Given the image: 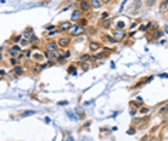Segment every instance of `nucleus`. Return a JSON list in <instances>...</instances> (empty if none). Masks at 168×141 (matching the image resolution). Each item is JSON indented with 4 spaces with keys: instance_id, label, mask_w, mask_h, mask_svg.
<instances>
[{
    "instance_id": "nucleus-1",
    "label": "nucleus",
    "mask_w": 168,
    "mask_h": 141,
    "mask_svg": "<svg viewBox=\"0 0 168 141\" xmlns=\"http://www.w3.org/2000/svg\"><path fill=\"white\" fill-rule=\"evenodd\" d=\"M22 51H23V50H22V47H20L19 44H13V46L9 49V57H10V59H16Z\"/></svg>"
},
{
    "instance_id": "nucleus-2",
    "label": "nucleus",
    "mask_w": 168,
    "mask_h": 141,
    "mask_svg": "<svg viewBox=\"0 0 168 141\" xmlns=\"http://www.w3.org/2000/svg\"><path fill=\"white\" fill-rule=\"evenodd\" d=\"M83 32H85L83 26H80V24H75V26H72V27L69 29L68 34H70V36H78V34H82Z\"/></svg>"
},
{
    "instance_id": "nucleus-3",
    "label": "nucleus",
    "mask_w": 168,
    "mask_h": 141,
    "mask_svg": "<svg viewBox=\"0 0 168 141\" xmlns=\"http://www.w3.org/2000/svg\"><path fill=\"white\" fill-rule=\"evenodd\" d=\"M125 37H127V32L125 30H114V33H112V39L115 42H122Z\"/></svg>"
},
{
    "instance_id": "nucleus-4",
    "label": "nucleus",
    "mask_w": 168,
    "mask_h": 141,
    "mask_svg": "<svg viewBox=\"0 0 168 141\" xmlns=\"http://www.w3.org/2000/svg\"><path fill=\"white\" fill-rule=\"evenodd\" d=\"M59 47H58V43L55 42V40H50V42H48L46 44H45V50L46 51H52V53H56V50H58Z\"/></svg>"
},
{
    "instance_id": "nucleus-5",
    "label": "nucleus",
    "mask_w": 168,
    "mask_h": 141,
    "mask_svg": "<svg viewBox=\"0 0 168 141\" xmlns=\"http://www.w3.org/2000/svg\"><path fill=\"white\" fill-rule=\"evenodd\" d=\"M79 5V12L80 13H88L89 10H91V5H89V2H85V0H83V2H79L78 3Z\"/></svg>"
},
{
    "instance_id": "nucleus-6",
    "label": "nucleus",
    "mask_w": 168,
    "mask_h": 141,
    "mask_svg": "<svg viewBox=\"0 0 168 141\" xmlns=\"http://www.w3.org/2000/svg\"><path fill=\"white\" fill-rule=\"evenodd\" d=\"M56 43H58V47H59V49H66V47L70 44V40H69L68 37H60Z\"/></svg>"
},
{
    "instance_id": "nucleus-7",
    "label": "nucleus",
    "mask_w": 168,
    "mask_h": 141,
    "mask_svg": "<svg viewBox=\"0 0 168 141\" xmlns=\"http://www.w3.org/2000/svg\"><path fill=\"white\" fill-rule=\"evenodd\" d=\"M43 56L48 59V61L52 64V63H56V60H58V56H56V53H52V51H45L43 53Z\"/></svg>"
},
{
    "instance_id": "nucleus-8",
    "label": "nucleus",
    "mask_w": 168,
    "mask_h": 141,
    "mask_svg": "<svg viewBox=\"0 0 168 141\" xmlns=\"http://www.w3.org/2000/svg\"><path fill=\"white\" fill-rule=\"evenodd\" d=\"M70 27H72V23H70V22H62V23L58 26V30H59V32H69Z\"/></svg>"
},
{
    "instance_id": "nucleus-9",
    "label": "nucleus",
    "mask_w": 168,
    "mask_h": 141,
    "mask_svg": "<svg viewBox=\"0 0 168 141\" xmlns=\"http://www.w3.org/2000/svg\"><path fill=\"white\" fill-rule=\"evenodd\" d=\"M101 49V43H98V42H89V51H98Z\"/></svg>"
},
{
    "instance_id": "nucleus-10",
    "label": "nucleus",
    "mask_w": 168,
    "mask_h": 141,
    "mask_svg": "<svg viewBox=\"0 0 168 141\" xmlns=\"http://www.w3.org/2000/svg\"><path fill=\"white\" fill-rule=\"evenodd\" d=\"M20 36H22V39L25 37L26 40H29V39H30V37L33 36V29H30V27H27V29H26V30H25V32H23V33H22Z\"/></svg>"
},
{
    "instance_id": "nucleus-11",
    "label": "nucleus",
    "mask_w": 168,
    "mask_h": 141,
    "mask_svg": "<svg viewBox=\"0 0 168 141\" xmlns=\"http://www.w3.org/2000/svg\"><path fill=\"white\" fill-rule=\"evenodd\" d=\"M80 19H82V13L79 10H73V13H72V22H79Z\"/></svg>"
},
{
    "instance_id": "nucleus-12",
    "label": "nucleus",
    "mask_w": 168,
    "mask_h": 141,
    "mask_svg": "<svg viewBox=\"0 0 168 141\" xmlns=\"http://www.w3.org/2000/svg\"><path fill=\"white\" fill-rule=\"evenodd\" d=\"M13 73H15L16 76H22V74H25V67L16 66V67H13Z\"/></svg>"
},
{
    "instance_id": "nucleus-13",
    "label": "nucleus",
    "mask_w": 168,
    "mask_h": 141,
    "mask_svg": "<svg viewBox=\"0 0 168 141\" xmlns=\"http://www.w3.org/2000/svg\"><path fill=\"white\" fill-rule=\"evenodd\" d=\"M89 59H91V54L86 53V54H82L79 57V63H89Z\"/></svg>"
},
{
    "instance_id": "nucleus-14",
    "label": "nucleus",
    "mask_w": 168,
    "mask_h": 141,
    "mask_svg": "<svg viewBox=\"0 0 168 141\" xmlns=\"http://www.w3.org/2000/svg\"><path fill=\"white\" fill-rule=\"evenodd\" d=\"M89 5H91V7H94V9H99V7L102 6V2H99V0H92V2H89Z\"/></svg>"
},
{
    "instance_id": "nucleus-15",
    "label": "nucleus",
    "mask_w": 168,
    "mask_h": 141,
    "mask_svg": "<svg viewBox=\"0 0 168 141\" xmlns=\"http://www.w3.org/2000/svg\"><path fill=\"white\" fill-rule=\"evenodd\" d=\"M157 23L155 22H149L148 24H147V30H157Z\"/></svg>"
},
{
    "instance_id": "nucleus-16",
    "label": "nucleus",
    "mask_w": 168,
    "mask_h": 141,
    "mask_svg": "<svg viewBox=\"0 0 168 141\" xmlns=\"http://www.w3.org/2000/svg\"><path fill=\"white\" fill-rule=\"evenodd\" d=\"M19 46L23 49V47H27V46H30V42L29 40H26V39H22L20 40V43H19Z\"/></svg>"
},
{
    "instance_id": "nucleus-17",
    "label": "nucleus",
    "mask_w": 168,
    "mask_h": 141,
    "mask_svg": "<svg viewBox=\"0 0 168 141\" xmlns=\"http://www.w3.org/2000/svg\"><path fill=\"white\" fill-rule=\"evenodd\" d=\"M78 66H80L83 71H88L89 70V63H78Z\"/></svg>"
},
{
    "instance_id": "nucleus-18",
    "label": "nucleus",
    "mask_w": 168,
    "mask_h": 141,
    "mask_svg": "<svg viewBox=\"0 0 168 141\" xmlns=\"http://www.w3.org/2000/svg\"><path fill=\"white\" fill-rule=\"evenodd\" d=\"M9 63H10V66H13V67H16V66H19V64H20L17 59H9Z\"/></svg>"
},
{
    "instance_id": "nucleus-19",
    "label": "nucleus",
    "mask_w": 168,
    "mask_h": 141,
    "mask_svg": "<svg viewBox=\"0 0 168 141\" xmlns=\"http://www.w3.org/2000/svg\"><path fill=\"white\" fill-rule=\"evenodd\" d=\"M20 40H22V36H13L12 37V43H20Z\"/></svg>"
},
{
    "instance_id": "nucleus-20",
    "label": "nucleus",
    "mask_w": 168,
    "mask_h": 141,
    "mask_svg": "<svg viewBox=\"0 0 168 141\" xmlns=\"http://www.w3.org/2000/svg\"><path fill=\"white\" fill-rule=\"evenodd\" d=\"M108 17H109V13H108V12H104V13L101 14V20H102V22L108 20Z\"/></svg>"
},
{
    "instance_id": "nucleus-21",
    "label": "nucleus",
    "mask_w": 168,
    "mask_h": 141,
    "mask_svg": "<svg viewBox=\"0 0 168 141\" xmlns=\"http://www.w3.org/2000/svg\"><path fill=\"white\" fill-rule=\"evenodd\" d=\"M58 33H60L59 30H58V27L55 29V30H50V32H48V36L50 37V36H55V34H58Z\"/></svg>"
},
{
    "instance_id": "nucleus-22",
    "label": "nucleus",
    "mask_w": 168,
    "mask_h": 141,
    "mask_svg": "<svg viewBox=\"0 0 168 141\" xmlns=\"http://www.w3.org/2000/svg\"><path fill=\"white\" fill-rule=\"evenodd\" d=\"M105 57H106V54H105V53H96V56H95V59H96V60H99V59L102 60V59H105Z\"/></svg>"
},
{
    "instance_id": "nucleus-23",
    "label": "nucleus",
    "mask_w": 168,
    "mask_h": 141,
    "mask_svg": "<svg viewBox=\"0 0 168 141\" xmlns=\"http://www.w3.org/2000/svg\"><path fill=\"white\" fill-rule=\"evenodd\" d=\"M70 54H72V53H70V50L68 49V50H65V53H63V57H65V59H69V57H70Z\"/></svg>"
},
{
    "instance_id": "nucleus-24",
    "label": "nucleus",
    "mask_w": 168,
    "mask_h": 141,
    "mask_svg": "<svg viewBox=\"0 0 168 141\" xmlns=\"http://www.w3.org/2000/svg\"><path fill=\"white\" fill-rule=\"evenodd\" d=\"M139 111H141L142 114H148V113H149V108H148V107H142Z\"/></svg>"
},
{
    "instance_id": "nucleus-25",
    "label": "nucleus",
    "mask_w": 168,
    "mask_h": 141,
    "mask_svg": "<svg viewBox=\"0 0 168 141\" xmlns=\"http://www.w3.org/2000/svg\"><path fill=\"white\" fill-rule=\"evenodd\" d=\"M40 70H42V69H40V66H36V67H33V70H32V71H33L35 74H37Z\"/></svg>"
},
{
    "instance_id": "nucleus-26",
    "label": "nucleus",
    "mask_w": 168,
    "mask_h": 141,
    "mask_svg": "<svg viewBox=\"0 0 168 141\" xmlns=\"http://www.w3.org/2000/svg\"><path fill=\"white\" fill-rule=\"evenodd\" d=\"M102 26H104V27H109V26H111V22H109V20H105V22L102 23Z\"/></svg>"
},
{
    "instance_id": "nucleus-27",
    "label": "nucleus",
    "mask_w": 168,
    "mask_h": 141,
    "mask_svg": "<svg viewBox=\"0 0 168 141\" xmlns=\"http://www.w3.org/2000/svg\"><path fill=\"white\" fill-rule=\"evenodd\" d=\"M69 73H70V74H78V73H76V70H75V67H73V66H72V67H69Z\"/></svg>"
},
{
    "instance_id": "nucleus-28",
    "label": "nucleus",
    "mask_w": 168,
    "mask_h": 141,
    "mask_svg": "<svg viewBox=\"0 0 168 141\" xmlns=\"http://www.w3.org/2000/svg\"><path fill=\"white\" fill-rule=\"evenodd\" d=\"M65 60H66V59H65V57H58V60H56V61H58V63H60V64H62V63H63V61H65Z\"/></svg>"
},
{
    "instance_id": "nucleus-29",
    "label": "nucleus",
    "mask_w": 168,
    "mask_h": 141,
    "mask_svg": "<svg viewBox=\"0 0 168 141\" xmlns=\"http://www.w3.org/2000/svg\"><path fill=\"white\" fill-rule=\"evenodd\" d=\"M161 36V32L159 30H155V33H154V37H159Z\"/></svg>"
},
{
    "instance_id": "nucleus-30",
    "label": "nucleus",
    "mask_w": 168,
    "mask_h": 141,
    "mask_svg": "<svg viewBox=\"0 0 168 141\" xmlns=\"http://www.w3.org/2000/svg\"><path fill=\"white\" fill-rule=\"evenodd\" d=\"M42 56H43V54H37V56H35V57H32V59H35V60H37V61H39V60L42 59Z\"/></svg>"
},
{
    "instance_id": "nucleus-31",
    "label": "nucleus",
    "mask_w": 168,
    "mask_h": 141,
    "mask_svg": "<svg viewBox=\"0 0 168 141\" xmlns=\"http://www.w3.org/2000/svg\"><path fill=\"white\" fill-rule=\"evenodd\" d=\"M161 9H162V10H165V9H167V2H162V5H161Z\"/></svg>"
},
{
    "instance_id": "nucleus-32",
    "label": "nucleus",
    "mask_w": 168,
    "mask_h": 141,
    "mask_svg": "<svg viewBox=\"0 0 168 141\" xmlns=\"http://www.w3.org/2000/svg\"><path fill=\"white\" fill-rule=\"evenodd\" d=\"M165 111H167V107L164 105V107L161 108V111H159V114H165Z\"/></svg>"
},
{
    "instance_id": "nucleus-33",
    "label": "nucleus",
    "mask_w": 168,
    "mask_h": 141,
    "mask_svg": "<svg viewBox=\"0 0 168 141\" xmlns=\"http://www.w3.org/2000/svg\"><path fill=\"white\" fill-rule=\"evenodd\" d=\"M134 6H135V9H139V6H141V2H137V3H134Z\"/></svg>"
},
{
    "instance_id": "nucleus-34",
    "label": "nucleus",
    "mask_w": 168,
    "mask_h": 141,
    "mask_svg": "<svg viewBox=\"0 0 168 141\" xmlns=\"http://www.w3.org/2000/svg\"><path fill=\"white\" fill-rule=\"evenodd\" d=\"M3 57H5V56H3V51H0V63H2V60H3Z\"/></svg>"
},
{
    "instance_id": "nucleus-35",
    "label": "nucleus",
    "mask_w": 168,
    "mask_h": 141,
    "mask_svg": "<svg viewBox=\"0 0 168 141\" xmlns=\"http://www.w3.org/2000/svg\"><path fill=\"white\" fill-rule=\"evenodd\" d=\"M66 104H68V101H60L59 103V105H66Z\"/></svg>"
},
{
    "instance_id": "nucleus-36",
    "label": "nucleus",
    "mask_w": 168,
    "mask_h": 141,
    "mask_svg": "<svg viewBox=\"0 0 168 141\" xmlns=\"http://www.w3.org/2000/svg\"><path fill=\"white\" fill-rule=\"evenodd\" d=\"M0 76H6V71L5 70H0Z\"/></svg>"
}]
</instances>
